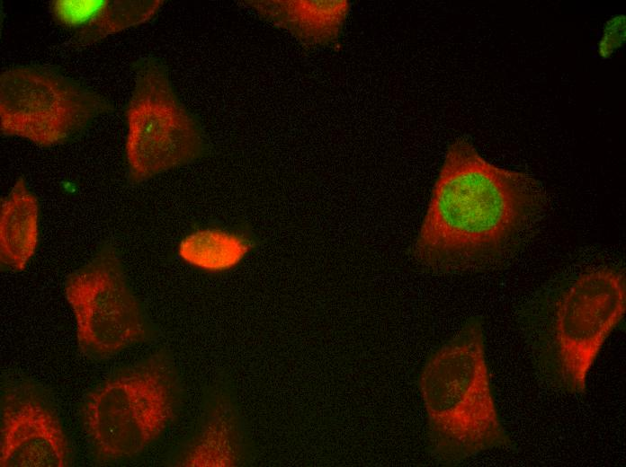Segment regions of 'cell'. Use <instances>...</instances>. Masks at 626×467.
<instances>
[{
	"instance_id": "1",
	"label": "cell",
	"mask_w": 626,
	"mask_h": 467,
	"mask_svg": "<svg viewBox=\"0 0 626 467\" xmlns=\"http://www.w3.org/2000/svg\"><path fill=\"white\" fill-rule=\"evenodd\" d=\"M542 205L532 175L496 166L457 139L446 151L413 255L439 273L493 268L513 251Z\"/></svg>"
},
{
	"instance_id": "2",
	"label": "cell",
	"mask_w": 626,
	"mask_h": 467,
	"mask_svg": "<svg viewBox=\"0 0 626 467\" xmlns=\"http://www.w3.org/2000/svg\"><path fill=\"white\" fill-rule=\"evenodd\" d=\"M428 451L441 465L514 448L496 409L483 322L471 317L425 360L419 376Z\"/></svg>"
},
{
	"instance_id": "3",
	"label": "cell",
	"mask_w": 626,
	"mask_h": 467,
	"mask_svg": "<svg viewBox=\"0 0 626 467\" xmlns=\"http://www.w3.org/2000/svg\"><path fill=\"white\" fill-rule=\"evenodd\" d=\"M625 274L602 266L569 280L554 297L544 327L530 332L536 375L550 389L586 392L588 373L605 339L625 314Z\"/></svg>"
},
{
	"instance_id": "4",
	"label": "cell",
	"mask_w": 626,
	"mask_h": 467,
	"mask_svg": "<svg viewBox=\"0 0 626 467\" xmlns=\"http://www.w3.org/2000/svg\"><path fill=\"white\" fill-rule=\"evenodd\" d=\"M179 406L180 382L173 360L158 351L89 393L84 427L98 456L131 457L161 436Z\"/></svg>"
},
{
	"instance_id": "5",
	"label": "cell",
	"mask_w": 626,
	"mask_h": 467,
	"mask_svg": "<svg viewBox=\"0 0 626 467\" xmlns=\"http://www.w3.org/2000/svg\"><path fill=\"white\" fill-rule=\"evenodd\" d=\"M126 108L128 178L138 184L202 157L207 143L197 118L179 99L167 66L156 57L133 64Z\"/></svg>"
},
{
	"instance_id": "6",
	"label": "cell",
	"mask_w": 626,
	"mask_h": 467,
	"mask_svg": "<svg viewBox=\"0 0 626 467\" xmlns=\"http://www.w3.org/2000/svg\"><path fill=\"white\" fill-rule=\"evenodd\" d=\"M113 111L105 96L58 70L18 66L1 73L0 128L5 137L50 147Z\"/></svg>"
},
{
	"instance_id": "7",
	"label": "cell",
	"mask_w": 626,
	"mask_h": 467,
	"mask_svg": "<svg viewBox=\"0 0 626 467\" xmlns=\"http://www.w3.org/2000/svg\"><path fill=\"white\" fill-rule=\"evenodd\" d=\"M80 349L103 358L152 339L154 328L130 288L116 248L102 244L92 259L67 278Z\"/></svg>"
},
{
	"instance_id": "8",
	"label": "cell",
	"mask_w": 626,
	"mask_h": 467,
	"mask_svg": "<svg viewBox=\"0 0 626 467\" xmlns=\"http://www.w3.org/2000/svg\"><path fill=\"white\" fill-rule=\"evenodd\" d=\"M69 449L54 413L31 389L17 387L4 399L1 467H64Z\"/></svg>"
},
{
	"instance_id": "9",
	"label": "cell",
	"mask_w": 626,
	"mask_h": 467,
	"mask_svg": "<svg viewBox=\"0 0 626 467\" xmlns=\"http://www.w3.org/2000/svg\"><path fill=\"white\" fill-rule=\"evenodd\" d=\"M248 454L247 435L230 383L221 379L211 390L200 429L179 455L177 466L235 467Z\"/></svg>"
},
{
	"instance_id": "10",
	"label": "cell",
	"mask_w": 626,
	"mask_h": 467,
	"mask_svg": "<svg viewBox=\"0 0 626 467\" xmlns=\"http://www.w3.org/2000/svg\"><path fill=\"white\" fill-rule=\"evenodd\" d=\"M162 0H52L54 22L67 31L74 46L85 48L110 35L150 21Z\"/></svg>"
},
{
	"instance_id": "11",
	"label": "cell",
	"mask_w": 626,
	"mask_h": 467,
	"mask_svg": "<svg viewBox=\"0 0 626 467\" xmlns=\"http://www.w3.org/2000/svg\"><path fill=\"white\" fill-rule=\"evenodd\" d=\"M259 19L289 31L301 44H335L351 4L347 0H245L240 2Z\"/></svg>"
},
{
	"instance_id": "12",
	"label": "cell",
	"mask_w": 626,
	"mask_h": 467,
	"mask_svg": "<svg viewBox=\"0 0 626 467\" xmlns=\"http://www.w3.org/2000/svg\"><path fill=\"white\" fill-rule=\"evenodd\" d=\"M37 197L19 177L0 207V261L15 271L25 269L34 255L40 236Z\"/></svg>"
},
{
	"instance_id": "13",
	"label": "cell",
	"mask_w": 626,
	"mask_h": 467,
	"mask_svg": "<svg viewBox=\"0 0 626 467\" xmlns=\"http://www.w3.org/2000/svg\"><path fill=\"white\" fill-rule=\"evenodd\" d=\"M254 244L241 234L219 228L198 229L179 243L178 255L187 264L208 272L236 268Z\"/></svg>"
},
{
	"instance_id": "14",
	"label": "cell",
	"mask_w": 626,
	"mask_h": 467,
	"mask_svg": "<svg viewBox=\"0 0 626 467\" xmlns=\"http://www.w3.org/2000/svg\"><path fill=\"white\" fill-rule=\"evenodd\" d=\"M625 41V15L613 16L604 25L598 44V54L602 58H609Z\"/></svg>"
}]
</instances>
